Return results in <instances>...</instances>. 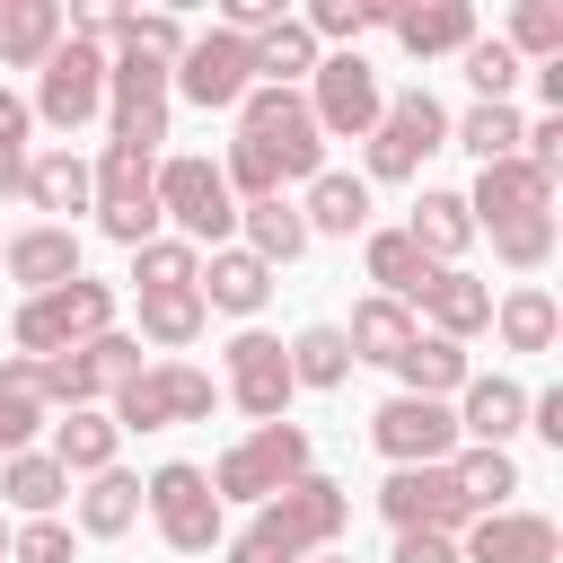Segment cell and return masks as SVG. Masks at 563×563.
<instances>
[{"mask_svg":"<svg viewBox=\"0 0 563 563\" xmlns=\"http://www.w3.org/2000/svg\"><path fill=\"white\" fill-rule=\"evenodd\" d=\"M220 176L246 202H264V194H282L299 176H325V132H317L308 97L299 88H246L238 97V141H229V167Z\"/></svg>","mask_w":563,"mask_h":563,"instance_id":"obj_1","label":"cell"},{"mask_svg":"<svg viewBox=\"0 0 563 563\" xmlns=\"http://www.w3.org/2000/svg\"><path fill=\"white\" fill-rule=\"evenodd\" d=\"M466 220L493 229V255H501L510 273H537V264L554 255V176L528 167V158H501V167L475 176Z\"/></svg>","mask_w":563,"mask_h":563,"instance_id":"obj_2","label":"cell"},{"mask_svg":"<svg viewBox=\"0 0 563 563\" xmlns=\"http://www.w3.org/2000/svg\"><path fill=\"white\" fill-rule=\"evenodd\" d=\"M343 519H352V493L325 475H299L290 493L255 501V519L229 537V563H308L343 537Z\"/></svg>","mask_w":563,"mask_h":563,"instance_id":"obj_3","label":"cell"},{"mask_svg":"<svg viewBox=\"0 0 563 563\" xmlns=\"http://www.w3.org/2000/svg\"><path fill=\"white\" fill-rule=\"evenodd\" d=\"M18 352L26 361H53V352H79V343H97V334H114V290L106 282H62V290H35L26 308H18Z\"/></svg>","mask_w":563,"mask_h":563,"instance_id":"obj_4","label":"cell"},{"mask_svg":"<svg viewBox=\"0 0 563 563\" xmlns=\"http://www.w3.org/2000/svg\"><path fill=\"white\" fill-rule=\"evenodd\" d=\"M299 475H308V431H299V422H255L246 440L220 449L211 493H220V501H273V493H290Z\"/></svg>","mask_w":563,"mask_h":563,"instance_id":"obj_5","label":"cell"},{"mask_svg":"<svg viewBox=\"0 0 563 563\" xmlns=\"http://www.w3.org/2000/svg\"><path fill=\"white\" fill-rule=\"evenodd\" d=\"M88 176H97V194H88L97 229H106L114 246H150V229H158V158L106 141V158H97Z\"/></svg>","mask_w":563,"mask_h":563,"instance_id":"obj_6","label":"cell"},{"mask_svg":"<svg viewBox=\"0 0 563 563\" xmlns=\"http://www.w3.org/2000/svg\"><path fill=\"white\" fill-rule=\"evenodd\" d=\"M141 510L158 519V537H167L176 554H211V545H220V493H211V475H202V466H185V457L150 466Z\"/></svg>","mask_w":563,"mask_h":563,"instance_id":"obj_7","label":"cell"},{"mask_svg":"<svg viewBox=\"0 0 563 563\" xmlns=\"http://www.w3.org/2000/svg\"><path fill=\"white\" fill-rule=\"evenodd\" d=\"M158 220H176L185 246L202 255V246H220L238 229V194H229V176L211 158H167L158 167Z\"/></svg>","mask_w":563,"mask_h":563,"instance_id":"obj_8","label":"cell"},{"mask_svg":"<svg viewBox=\"0 0 563 563\" xmlns=\"http://www.w3.org/2000/svg\"><path fill=\"white\" fill-rule=\"evenodd\" d=\"M220 405V387L194 369V361H158L141 378L114 387V431H167V422H202Z\"/></svg>","mask_w":563,"mask_h":563,"instance_id":"obj_9","label":"cell"},{"mask_svg":"<svg viewBox=\"0 0 563 563\" xmlns=\"http://www.w3.org/2000/svg\"><path fill=\"white\" fill-rule=\"evenodd\" d=\"M123 378H141V334H97V343H79V352H53V361H35V387H44V405H97V396H114Z\"/></svg>","mask_w":563,"mask_h":563,"instance_id":"obj_10","label":"cell"},{"mask_svg":"<svg viewBox=\"0 0 563 563\" xmlns=\"http://www.w3.org/2000/svg\"><path fill=\"white\" fill-rule=\"evenodd\" d=\"M167 62H150V53H114L106 62V114H114V141L123 150H150L158 158V141H167Z\"/></svg>","mask_w":563,"mask_h":563,"instance_id":"obj_11","label":"cell"},{"mask_svg":"<svg viewBox=\"0 0 563 563\" xmlns=\"http://www.w3.org/2000/svg\"><path fill=\"white\" fill-rule=\"evenodd\" d=\"M431 150H449V106L431 97V88H405V97H387L378 106V132H369V176H413Z\"/></svg>","mask_w":563,"mask_h":563,"instance_id":"obj_12","label":"cell"},{"mask_svg":"<svg viewBox=\"0 0 563 563\" xmlns=\"http://www.w3.org/2000/svg\"><path fill=\"white\" fill-rule=\"evenodd\" d=\"M255 88V44L246 35H229V26H211V35H194L185 44V62L167 70V97H185V106H238Z\"/></svg>","mask_w":563,"mask_h":563,"instance_id":"obj_13","label":"cell"},{"mask_svg":"<svg viewBox=\"0 0 563 563\" xmlns=\"http://www.w3.org/2000/svg\"><path fill=\"white\" fill-rule=\"evenodd\" d=\"M378 510H387L396 537H405V528H422V537H466V519H475V501L457 493L449 466H396V475L378 484Z\"/></svg>","mask_w":563,"mask_h":563,"instance_id":"obj_14","label":"cell"},{"mask_svg":"<svg viewBox=\"0 0 563 563\" xmlns=\"http://www.w3.org/2000/svg\"><path fill=\"white\" fill-rule=\"evenodd\" d=\"M369 440H378L387 466H449L457 457V413L431 405V396H387L369 413Z\"/></svg>","mask_w":563,"mask_h":563,"instance_id":"obj_15","label":"cell"},{"mask_svg":"<svg viewBox=\"0 0 563 563\" xmlns=\"http://www.w3.org/2000/svg\"><path fill=\"white\" fill-rule=\"evenodd\" d=\"M26 114H44V123H62V132H79L88 114H106V53L79 44V35H62L53 62H44V79H35V106H26Z\"/></svg>","mask_w":563,"mask_h":563,"instance_id":"obj_16","label":"cell"},{"mask_svg":"<svg viewBox=\"0 0 563 563\" xmlns=\"http://www.w3.org/2000/svg\"><path fill=\"white\" fill-rule=\"evenodd\" d=\"M308 79H317V97H308L317 132H334V141H369V132H378V106H387V97H378V70H369L361 53H325Z\"/></svg>","mask_w":563,"mask_h":563,"instance_id":"obj_17","label":"cell"},{"mask_svg":"<svg viewBox=\"0 0 563 563\" xmlns=\"http://www.w3.org/2000/svg\"><path fill=\"white\" fill-rule=\"evenodd\" d=\"M229 405L255 413V422H282V405H290V352H282V334L246 325L229 343Z\"/></svg>","mask_w":563,"mask_h":563,"instance_id":"obj_18","label":"cell"},{"mask_svg":"<svg viewBox=\"0 0 563 563\" xmlns=\"http://www.w3.org/2000/svg\"><path fill=\"white\" fill-rule=\"evenodd\" d=\"M554 554H563V537L537 510H484V519H466V545H457V563H554Z\"/></svg>","mask_w":563,"mask_h":563,"instance_id":"obj_19","label":"cell"},{"mask_svg":"<svg viewBox=\"0 0 563 563\" xmlns=\"http://www.w3.org/2000/svg\"><path fill=\"white\" fill-rule=\"evenodd\" d=\"M387 26H396V44L413 53V62H431V53H466L475 44V9L466 0H387Z\"/></svg>","mask_w":563,"mask_h":563,"instance_id":"obj_20","label":"cell"},{"mask_svg":"<svg viewBox=\"0 0 563 563\" xmlns=\"http://www.w3.org/2000/svg\"><path fill=\"white\" fill-rule=\"evenodd\" d=\"M0 264H9V282H26V299L35 290H62V282H79V229H18L9 246H0Z\"/></svg>","mask_w":563,"mask_h":563,"instance_id":"obj_21","label":"cell"},{"mask_svg":"<svg viewBox=\"0 0 563 563\" xmlns=\"http://www.w3.org/2000/svg\"><path fill=\"white\" fill-rule=\"evenodd\" d=\"M457 396H466V405H457V440L501 449L510 431H528V387H519V378H466Z\"/></svg>","mask_w":563,"mask_h":563,"instance_id":"obj_22","label":"cell"},{"mask_svg":"<svg viewBox=\"0 0 563 563\" xmlns=\"http://www.w3.org/2000/svg\"><path fill=\"white\" fill-rule=\"evenodd\" d=\"M202 308H229V317H255L264 299H273V264H255L246 246H211V264H202Z\"/></svg>","mask_w":563,"mask_h":563,"instance_id":"obj_23","label":"cell"},{"mask_svg":"<svg viewBox=\"0 0 563 563\" xmlns=\"http://www.w3.org/2000/svg\"><path fill=\"white\" fill-rule=\"evenodd\" d=\"M422 317L449 334V343H466V334H484L493 325V290L475 282V273H457V264H440L431 282H422Z\"/></svg>","mask_w":563,"mask_h":563,"instance_id":"obj_24","label":"cell"},{"mask_svg":"<svg viewBox=\"0 0 563 563\" xmlns=\"http://www.w3.org/2000/svg\"><path fill=\"white\" fill-rule=\"evenodd\" d=\"M387 369L405 378L396 396H431V405H440V396H457V387L475 378V369H466V343H449V334H413V343H405Z\"/></svg>","mask_w":563,"mask_h":563,"instance_id":"obj_25","label":"cell"},{"mask_svg":"<svg viewBox=\"0 0 563 563\" xmlns=\"http://www.w3.org/2000/svg\"><path fill=\"white\" fill-rule=\"evenodd\" d=\"M62 0H0V62L9 70H44L53 44H62Z\"/></svg>","mask_w":563,"mask_h":563,"instance_id":"obj_26","label":"cell"},{"mask_svg":"<svg viewBox=\"0 0 563 563\" xmlns=\"http://www.w3.org/2000/svg\"><path fill=\"white\" fill-rule=\"evenodd\" d=\"M88 194H97V176H88L79 150H44V158H26V202L53 211V229H70V211H88Z\"/></svg>","mask_w":563,"mask_h":563,"instance_id":"obj_27","label":"cell"},{"mask_svg":"<svg viewBox=\"0 0 563 563\" xmlns=\"http://www.w3.org/2000/svg\"><path fill=\"white\" fill-rule=\"evenodd\" d=\"M299 220H308V238H352V229H369V185L361 176H308V202H299Z\"/></svg>","mask_w":563,"mask_h":563,"instance_id":"obj_28","label":"cell"},{"mask_svg":"<svg viewBox=\"0 0 563 563\" xmlns=\"http://www.w3.org/2000/svg\"><path fill=\"white\" fill-rule=\"evenodd\" d=\"M114 440H123V431H114V413L79 405L70 422H53V449H44V457H53L62 475H106V466H114Z\"/></svg>","mask_w":563,"mask_h":563,"instance_id":"obj_29","label":"cell"},{"mask_svg":"<svg viewBox=\"0 0 563 563\" xmlns=\"http://www.w3.org/2000/svg\"><path fill=\"white\" fill-rule=\"evenodd\" d=\"M238 229H246V255H255V264H290V255H308V220H299V202H282V194L246 202Z\"/></svg>","mask_w":563,"mask_h":563,"instance_id":"obj_30","label":"cell"},{"mask_svg":"<svg viewBox=\"0 0 563 563\" xmlns=\"http://www.w3.org/2000/svg\"><path fill=\"white\" fill-rule=\"evenodd\" d=\"M431 273H440V264H431V255H422V246H413L405 229H378V238H369V282H378V299H396V308H413Z\"/></svg>","mask_w":563,"mask_h":563,"instance_id":"obj_31","label":"cell"},{"mask_svg":"<svg viewBox=\"0 0 563 563\" xmlns=\"http://www.w3.org/2000/svg\"><path fill=\"white\" fill-rule=\"evenodd\" d=\"M405 238H413L431 264H457V255H466V238H475L466 194H422V202H413V220H405Z\"/></svg>","mask_w":563,"mask_h":563,"instance_id":"obj_32","label":"cell"},{"mask_svg":"<svg viewBox=\"0 0 563 563\" xmlns=\"http://www.w3.org/2000/svg\"><path fill=\"white\" fill-rule=\"evenodd\" d=\"M413 334H422V325H413V308H396V299H361V308H352V325H343L352 361H396Z\"/></svg>","mask_w":563,"mask_h":563,"instance_id":"obj_33","label":"cell"},{"mask_svg":"<svg viewBox=\"0 0 563 563\" xmlns=\"http://www.w3.org/2000/svg\"><path fill=\"white\" fill-rule=\"evenodd\" d=\"M282 352H290V387H343V378H352V343H343V325H299Z\"/></svg>","mask_w":563,"mask_h":563,"instance_id":"obj_34","label":"cell"},{"mask_svg":"<svg viewBox=\"0 0 563 563\" xmlns=\"http://www.w3.org/2000/svg\"><path fill=\"white\" fill-rule=\"evenodd\" d=\"M493 325H501V343H510V352H545V343H554V325H563V308H554V290L519 282V290L493 308Z\"/></svg>","mask_w":563,"mask_h":563,"instance_id":"obj_35","label":"cell"},{"mask_svg":"<svg viewBox=\"0 0 563 563\" xmlns=\"http://www.w3.org/2000/svg\"><path fill=\"white\" fill-rule=\"evenodd\" d=\"M62 493H70V475H62L44 449H18V457L0 466V501H18L26 519H53V501H62Z\"/></svg>","mask_w":563,"mask_h":563,"instance_id":"obj_36","label":"cell"},{"mask_svg":"<svg viewBox=\"0 0 563 563\" xmlns=\"http://www.w3.org/2000/svg\"><path fill=\"white\" fill-rule=\"evenodd\" d=\"M132 519H141V475H123V466L88 475V493H79V528H88V537H123Z\"/></svg>","mask_w":563,"mask_h":563,"instance_id":"obj_37","label":"cell"},{"mask_svg":"<svg viewBox=\"0 0 563 563\" xmlns=\"http://www.w3.org/2000/svg\"><path fill=\"white\" fill-rule=\"evenodd\" d=\"M449 141L475 150L484 167H501V158H519V106H466V114L449 123Z\"/></svg>","mask_w":563,"mask_h":563,"instance_id":"obj_38","label":"cell"},{"mask_svg":"<svg viewBox=\"0 0 563 563\" xmlns=\"http://www.w3.org/2000/svg\"><path fill=\"white\" fill-rule=\"evenodd\" d=\"M202 282V255L185 246V238H150V246H132V290L150 299V290H194Z\"/></svg>","mask_w":563,"mask_h":563,"instance_id":"obj_39","label":"cell"},{"mask_svg":"<svg viewBox=\"0 0 563 563\" xmlns=\"http://www.w3.org/2000/svg\"><path fill=\"white\" fill-rule=\"evenodd\" d=\"M202 290H150L141 299V343H158V352H176V343H194L202 334Z\"/></svg>","mask_w":563,"mask_h":563,"instance_id":"obj_40","label":"cell"},{"mask_svg":"<svg viewBox=\"0 0 563 563\" xmlns=\"http://www.w3.org/2000/svg\"><path fill=\"white\" fill-rule=\"evenodd\" d=\"M449 475H457V493L475 501V519H484V510H501V501L519 493V466H510V449H466V457H449Z\"/></svg>","mask_w":563,"mask_h":563,"instance_id":"obj_41","label":"cell"},{"mask_svg":"<svg viewBox=\"0 0 563 563\" xmlns=\"http://www.w3.org/2000/svg\"><path fill=\"white\" fill-rule=\"evenodd\" d=\"M299 70H317V35H308L299 18H282V26L255 44V88H290Z\"/></svg>","mask_w":563,"mask_h":563,"instance_id":"obj_42","label":"cell"},{"mask_svg":"<svg viewBox=\"0 0 563 563\" xmlns=\"http://www.w3.org/2000/svg\"><path fill=\"white\" fill-rule=\"evenodd\" d=\"M501 44H510L519 62H563V0H519Z\"/></svg>","mask_w":563,"mask_h":563,"instance_id":"obj_43","label":"cell"},{"mask_svg":"<svg viewBox=\"0 0 563 563\" xmlns=\"http://www.w3.org/2000/svg\"><path fill=\"white\" fill-rule=\"evenodd\" d=\"M519 70H528V62H519L501 35H475V44H466V79H475V106H510Z\"/></svg>","mask_w":563,"mask_h":563,"instance_id":"obj_44","label":"cell"},{"mask_svg":"<svg viewBox=\"0 0 563 563\" xmlns=\"http://www.w3.org/2000/svg\"><path fill=\"white\" fill-rule=\"evenodd\" d=\"M299 26L308 35H334V44H361L369 26H387V0H317Z\"/></svg>","mask_w":563,"mask_h":563,"instance_id":"obj_45","label":"cell"},{"mask_svg":"<svg viewBox=\"0 0 563 563\" xmlns=\"http://www.w3.org/2000/svg\"><path fill=\"white\" fill-rule=\"evenodd\" d=\"M9 563H70V528L62 519H26L9 537Z\"/></svg>","mask_w":563,"mask_h":563,"instance_id":"obj_46","label":"cell"},{"mask_svg":"<svg viewBox=\"0 0 563 563\" xmlns=\"http://www.w3.org/2000/svg\"><path fill=\"white\" fill-rule=\"evenodd\" d=\"M396 563H457V537H422V528H405V537H396Z\"/></svg>","mask_w":563,"mask_h":563,"instance_id":"obj_47","label":"cell"},{"mask_svg":"<svg viewBox=\"0 0 563 563\" xmlns=\"http://www.w3.org/2000/svg\"><path fill=\"white\" fill-rule=\"evenodd\" d=\"M35 422H44L35 405H9V396H0V449H9V457H18L26 440H35Z\"/></svg>","mask_w":563,"mask_h":563,"instance_id":"obj_48","label":"cell"},{"mask_svg":"<svg viewBox=\"0 0 563 563\" xmlns=\"http://www.w3.org/2000/svg\"><path fill=\"white\" fill-rule=\"evenodd\" d=\"M528 413H537L528 431H545V440L563 449V387H545V396H528Z\"/></svg>","mask_w":563,"mask_h":563,"instance_id":"obj_49","label":"cell"},{"mask_svg":"<svg viewBox=\"0 0 563 563\" xmlns=\"http://www.w3.org/2000/svg\"><path fill=\"white\" fill-rule=\"evenodd\" d=\"M26 132H35V114H26V97H9V88H0V141H18V150H26Z\"/></svg>","mask_w":563,"mask_h":563,"instance_id":"obj_50","label":"cell"},{"mask_svg":"<svg viewBox=\"0 0 563 563\" xmlns=\"http://www.w3.org/2000/svg\"><path fill=\"white\" fill-rule=\"evenodd\" d=\"M9 194H26V150H18V141H0V202H9Z\"/></svg>","mask_w":563,"mask_h":563,"instance_id":"obj_51","label":"cell"},{"mask_svg":"<svg viewBox=\"0 0 563 563\" xmlns=\"http://www.w3.org/2000/svg\"><path fill=\"white\" fill-rule=\"evenodd\" d=\"M308 563H352V554H334V545H325V554H308Z\"/></svg>","mask_w":563,"mask_h":563,"instance_id":"obj_52","label":"cell"},{"mask_svg":"<svg viewBox=\"0 0 563 563\" xmlns=\"http://www.w3.org/2000/svg\"><path fill=\"white\" fill-rule=\"evenodd\" d=\"M0 246H9V238H0Z\"/></svg>","mask_w":563,"mask_h":563,"instance_id":"obj_53","label":"cell"}]
</instances>
